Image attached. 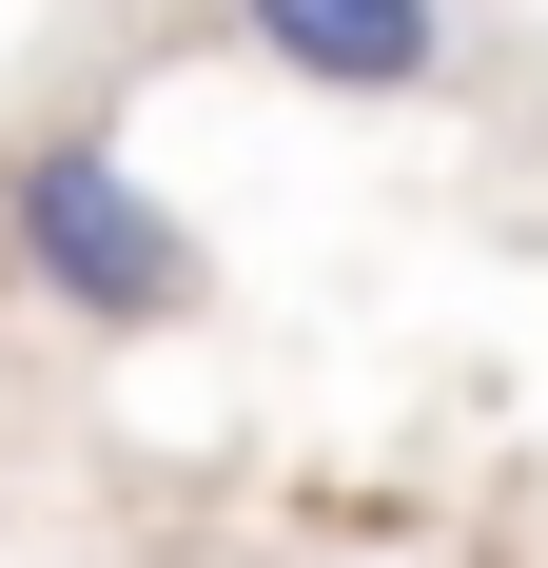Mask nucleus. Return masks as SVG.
<instances>
[{"mask_svg": "<svg viewBox=\"0 0 548 568\" xmlns=\"http://www.w3.org/2000/svg\"><path fill=\"white\" fill-rule=\"evenodd\" d=\"M0 235H20V275H40L59 314H79V334H176V314H216V255H196V216H176V196H158L138 158H118L99 118L20 158Z\"/></svg>", "mask_w": 548, "mask_h": 568, "instance_id": "1", "label": "nucleus"}, {"mask_svg": "<svg viewBox=\"0 0 548 568\" xmlns=\"http://www.w3.org/2000/svg\"><path fill=\"white\" fill-rule=\"evenodd\" d=\"M216 20L314 99H450V0H216Z\"/></svg>", "mask_w": 548, "mask_h": 568, "instance_id": "2", "label": "nucleus"}]
</instances>
